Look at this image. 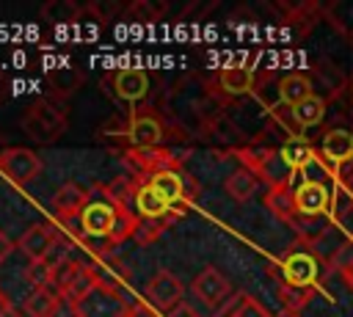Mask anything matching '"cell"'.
<instances>
[{
    "label": "cell",
    "instance_id": "1",
    "mask_svg": "<svg viewBox=\"0 0 353 317\" xmlns=\"http://www.w3.org/2000/svg\"><path fill=\"white\" fill-rule=\"evenodd\" d=\"M234 157L243 163V168H248L259 182L270 187H292L295 179V168L290 165V160L281 154V149H268V146H248V149H237Z\"/></svg>",
    "mask_w": 353,
    "mask_h": 317
},
{
    "label": "cell",
    "instance_id": "2",
    "mask_svg": "<svg viewBox=\"0 0 353 317\" xmlns=\"http://www.w3.org/2000/svg\"><path fill=\"white\" fill-rule=\"evenodd\" d=\"M281 276H284L281 281L295 284V287H317L320 256H317L314 245H306V243L295 240V245L281 259Z\"/></svg>",
    "mask_w": 353,
    "mask_h": 317
},
{
    "label": "cell",
    "instance_id": "3",
    "mask_svg": "<svg viewBox=\"0 0 353 317\" xmlns=\"http://www.w3.org/2000/svg\"><path fill=\"white\" fill-rule=\"evenodd\" d=\"M22 130H25L33 141L50 143V141H55V138L66 130V116H63V110H61L58 105L41 99V102L30 105V110L22 116Z\"/></svg>",
    "mask_w": 353,
    "mask_h": 317
},
{
    "label": "cell",
    "instance_id": "4",
    "mask_svg": "<svg viewBox=\"0 0 353 317\" xmlns=\"http://www.w3.org/2000/svg\"><path fill=\"white\" fill-rule=\"evenodd\" d=\"M132 306H135V303H127L119 289H110V287L97 284V287L77 303V314H80V317H130Z\"/></svg>",
    "mask_w": 353,
    "mask_h": 317
},
{
    "label": "cell",
    "instance_id": "5",
    "mask_svg": "<svg viewBox=\"0 0 353 317\" xmlns=\"http://www.w3.org/2000/svg\"><path fill=\"white\" fill-rule=\"evenodd\" d=\"M127 163H132L135 171L143 174L146 182H149L152 176H157V174L176 171V165H179L176 154H174L171 149H165V146H130Z\"/></svg>",
    "mask_w": 353,
    "mask_h": 317
},
{
    "label": "cell",
    "instance_id": "6",
    "mask_svg": "<svg viewBox=\"0 0 353 317\" xmlns=\"http://www.w3.org/2000/svg\"><path fill=\"white\" fill-rule=\"evenodd\" d=\"M0 171L14 182V185H30L41 174V160L36 152L11 146L0 152Z\"/></svg>",
    "mask_w": 353,
    "mask_h": 317
},
{
    "label": "cell",
    "instance_id": "7",
    "mask_svg": "<svg viewBox=\"0 0 353 317\" xmlns=\"http://www.w3.org/2000/svg\"><path fill=\"white\" fill-rule=\"evenodd\" d=\"M190 289H193V295H196L201 303H207L210 309H218V306H223V303L232 298V284H229V278H226L218 267H204V270L193 278Z\"/></svg>",
    "mask_w": 353,
    "mask_h": 317
},
{
    "label": "cell",
    "instance_id": "8",
    "mask_svg": "<svg viewBox=\"0 0 353 317\" xmlns=\"http://www.w3.org/2000/svg\"><path fill=\"white\" fill-rule=\"evenodd\" d=\"M295 209L298 215H314L323 218L331 212V190L320 179H303L295 187Z\"/></svg>",
    "mask_w": 353,
    "mask_h": 317
},
{
    "label": "cell",
    "instance_id": "9",
    "mask_svg": "<svg viewBox=\"0 0 353 317\" xmlns=\"http://www.w3.org/2000/svg\"><path fill=\"white\" fill-rule=\"evenodd\" d=\"M182 295H185V287L179 281V276H174L171 270H157L149 284H146V298L157 306V309H176L182 303Z\"/></svg>",
    "mask_w": 353,
    "mask_h": 317
},
{
    "label": "cell",
    "instance_id": "10",
    "mask_svg": "<svg viewBox=\"0 0 353 317\" xmlns=\"http://www.w3.org/2000/svg\"><path fill=\"white\" fill-rule=\"evenodd\" d=\"M127 138H130L132 146H160V141L165 138V127L152 113V108H143V110H135L130 116Z\"/></svg>",
    "mask_w": 353,
    "mask_h": 317
},
{
    "label": "cell",
    "instance_id": "11",
    "mask_svg": "<svg viewBox=\"0 0 353 317\" xmlns=\"http://www.w3.org/2000/svg\"><path fill=\"white\" fill-rule=\"evenodd\" d=\"M88 204H91V193L77 182H66L52 196V215L58 221H72V218H80Z\"/></svg>",
    "mask_w": 353,
    "mask_h": 317
},
{
    "label": "cell",
    "instance_id": "12",
    "mask_svg": "<svg viewBox=\"0 0 353 317\" xmlns=\"http://www.w3.org/2000/svg\"><path fill=\"white\" fill-rule=\"evenodd\" d=\"M320 160L331 171H339L342 165H347L353 160V132H347V130H328L323 135V143H320Z\"/></svg>",
    "mask_w": 353,
    "mask_h": 317
},
{
    "label": "cell",
    "instance_id": "13",
    "mask_svg": "<svg viewBox=\"0 0 353 317\" xmlns=\"http://www.w3.org/2000/svg\"><path fill=\"white\" fill-rule=\"evenodd\" d=\"M116 207L110 201H91L83 215L77 218L80 221V232L88 234V237H110L113 226H116Z\"/></svg>",
    "mask_w": 353,
    "mask_h": 317
},
{
    "label": "cell",
    "instance_id": "14",
    "mask_svg": "<svg viewBox=\"0 0 353 317\" xmlns=\"http://www.w3.org/2000/svg\"><path fill=\"white\" fill-rule=\"evenodd\" d=\"M58 243V232H55V226L52 223H33L19 240H17V245H19V251L30 259V262H39V259H44L50 251H52V245Z\"/></svg>",
    "mask_w": 353,
    "mask_h": 317
},
{
    "label": "cell",
    "instance_id": "15",
    "mask_svg": "<svg viewBox=\"0 0 353 317\" xmlns=\"http://www.w3.org/2000/svg\"><path fill=\"white\" fill-rule=\"evenodd\" d=\"M146 185L143 176H116L110 185H102V196L105 201H110L113 207H121V209H132V201L138 198L141 187Z\"/></svg>",
    "mask_w": 353,
    "mask_h": 317
},
{
    "label": "cell",
    "instance_id": "16",
    "mask_svg": "<svg viewBox=\"0 0 353 317\" xmlns=\"http://www.w3.org/2000/svg\"><path fill=\"white\" fill-rule=\"evenodd\" d=\"M113 91H116L119 99L138 102L149 91V77H146L143 69H121V72L113 74Z\"/></svg>",
    "mask_w": 353,
    "mask_h": 317
},
{
    "label": "cell",
    "instance_id": "17",
    "mask_svg": "<svg viewBox=\"0 0 353 317\" xmlns=\"http://www.w3.org/2000/svg\"><path fill=\"white\" fill-rule=\"evenodd\" d=\"M287 226H292V229H295V234H298V240H301V243H306V245H314V248H317V243L328 234L331 221H328V215H323V218H314V215H295Z\"/></svg>",
    "mask_w": 353,
    "mask_h": 317
},
{
    "label": "cell",
    "instance_id": "18",
    "mask_svg": "<svg viewBox=\"0 0 353 317\" xmlns=\"http://www.w3.org/2000/svg\"><path fill=\"white\" fill-rule=\"evenodd\" d=\"M306 96H312V80L306 74L292 72V74H284L281 77V83H279V99H281V105L295 108Z\"/></svg>",
    "mask_w": 353,
    "mask_h": 317
},
{
    "label": "cell",
    "instance_id": "19",
    "mask_svg": "<svg viewBox=\"0 0 353 317\" xmlns=\"http://www.w3.org/2000/svg\"><path fill=\"white\" fill-rule=\"evenodd\" d=\"M218 85L229 94V96H243L254 88V72L248 66H226L218 74Z\"/></svg>",
    "mask_w": 353,
    "mask_h": 317
},
{
    "label": "cell",
    "instance_id": "20",
    "mask_svg": "<svg viewBox=\"0 0 353 317\" xmlns=\"http://www.w3.org/2000/svg\"><path fill=\"white\" fill-rule=\"evenodd\" d=\"M135 207H138V215L146 218V221H157V218H168L171 212V204L160 196V190H154L149 182L141 187L138 198H135Z\"/></svg>",
    "mask_w": 353,
    "mask_h": 317
},
{
    "label": "cell",
    "instance_id": "21",
    "mask_svg": "<svg viewBox=\"0 0 353 317\" xmlns=\"http://www.w3.org/2000/svg\"><path fill=\"white\" fill-rule=\"evenodd\" d=\"M265 207H268L279 221L290 223V221L298 215V209H295V190H292V187H270V190L265 193Z\"/></svg>",
    "mask_w": 353,
    "mask_h": 317
},
{
    "label": "cell",
    "instance_id": "22",
    "mask_svg": "<svg viewBox=\"0 0 353 317\" xmlns=\"http://www.w3.org/2000/svg\"><path fill=\"white\" fill-rule=\"evenodd\" d=\"M58 300H61V292L52 284H47V287H39V289H33L28 295L25 311H28V317H50L55 311Z\"/></svg>",
    "mask_w": 353,
    "mask_h": 317
},
{
    "label": "cell",
    "instance_id": "23",
    "mask_svg": "<svg viewBox=\"0 0 353 317\" xmlns=\"http://www.w3.org/2000/svg\"><path fill=\"white\" fill-rule=\"evenodd\" d=\"M149 185H152L154 190H160V196H163L171 207H176V204L185 201V185H182V174H179V171L157 174V176L149 179Z\"/></svg>",
    "mask_w": 353,
    "mask_h": 317
},
{
    "label": "cell",
    "instance_id": "24",
    "mask_svg": "<svg viewBox=\"0 0 353 317\" xmlns=\"http://www.w3.org/2000/svg\"><path fill=\"white\" fill-rule=\"evenodd\" d=\"M256 187H259V179H256L248 168H237V171H232V174L226 176V193H229L237 204L248 201V198L256 193Z\"/></svg>",
    "mask_w": 353,
    "mask_h": 317
},
{
    "label": "cell",
    "instance_id": "25",
    "mask_svg": "<svg viewBox=\"0 0 353 317\" xmlns=\"http://www.w3.org/2000/svg\"><path fill=\"white\" fill-rule=\"evenodd\" d=\"M292 116H295V121H298L301 130L314 127V124H320L323 116H325V99L317 96V94H312V96H306L303 102H298V105L292 108Z\"/></svg>",
    "mask_w": 353,
    "mask_h": 317
},
{
    "label": "cell",
    "instance_id": "26",
    "mask_svg": "<svg viewBox=\"0 0 353 317\" xmlns=\"http://www.w3.org/2000/svg\"><path fill=\"white\" fill-rule=\"evenodd\" d=\"M314 289H317V287H295V284L281 281V287H279V298H281V303H284L287 311L301 314V309L314 298Z\"/></svg>",
    "mask_w": 353,
    "mask_h": 317
},
{
    "label": "cell",
    "instance_id": "27",
    "mask_svg": "<svg viewBox=\"0 0 353 317\" xmlns=\"http://www.w3.org/2000/svg\"><path fill=\"white\" fill-rule=\"evenodd\" d=\"M116 226H113V232H110V237H108V243L110 245H119V243H124L127 237H135V229H138V223H141V215L138 212H132V209H121V207H116Z\"/></svg>",
    "mask_w": 353,
    "mask_h": 317
},
{
    "label": "cell",
    "instance_id": "28",
    "mask_svg": "<svg viewBox=\"0 0 353 317\" xmlns=\"http://www.w3.org/2000/svg\"><path fill=\"white\" fill-rule=\"evenodd\" d=\"M80 14L83 11L74 3H69V0H52V3H47L41 8V17L50 19V22H74Z\"/></svg>",
    "mask_w": 353,
    "mask_h": 317
},
{
    "label": "cell",
    "instance_id": "29",
    "mask_svg": "<svg viewBox=\"0 0 353 317\" xmlns=\"http://www.w3.org/2000/svg\"><path fill=\"white\" fill-rule=\"evenodd\" d=\"M168 223H171V215H168V218H157V221L141 218V223H138V229H135V243H138V245L154 243V240L163 234V229H165Z\"/></svg>",
    "mask_w": 353,
    "mask_h": 317
},
{
    "label": "cell",
    "instance_id": "30",
    "mask_svg": "<svg viewBox=\"0 0 353 317\" xmlns=\"http://www.w3.org/2000/svg\"><path fill=\"white\" fill-rule=\"evenodd\" d=\"M226 317H273V314L259 300H254L251 295H237V300Z\"/></svg>",
    "mask_w": 353,
    "mask_h": 317
},
{
    "label": "cell",
    "instance_id": "31",
    "mask_svg": "<svg viewBox=\"0 0 353 317\" xmlns=\"http://www.w3.org/2000/svg\"><path fill=\"white\" fill-rule=\"evenodd\" d=\"M80 267H83V265H80V262H74V259L61 262V265L52 270V287L63 295V292H66V287H69V284L74 281V276L80 273Z\"/></svg>",
    "mask_w": 353,
    "mask_h": 317
},
{
    "label": "cell",
    "instance_id": "32",
    "mask_svg": "<svg viewBox=\"0 0 353 317\" xmlns=\"http://www.w3.org/2000/svg\"><path fill=\"white\" fill-rule=\"evenodd\" d=\"M25 278H28V284H33L36 289H39V287H47V284H52V267H50L44 259L30 262L28 270H25Z\"/></svg>",
    "mask_w": 353,
    "mask_h": 317
},
{
    "label": "cell",
    "instance_id": "33",
    "mask_svg": "<svg viewBox=\"0 0 353 317\" xmlns=\"http://www.w3.org/2000/svg\"><path fill=\"white\" fill-rule=\"evenodd\" d=\"M163 11H165L163 6H154V3H149V0H138V3H132V6H130L127 17L141 19V22H154V19H157Z\"/></svg>",
    "mask_w": 353,
    "mask_h": 317
},
{
    "label": "cell",
    "instance_id": "34",
    "mask_svg": "<svg viewBox=\"0 0 353 317\" xmlns=\"http://www.w3.org/2000/svg\"><path fill=\"white\" fill-rule=\"evenodd\" d=\"M50 317H80V314H77V303L61 295V300H58V306H55V311H52Z\"/></svg>",
    "mask_w": 353,
    "mask_h": 317
},
{
    "label": "cell",
    "instance_id": "35",
    "mask_svg": "<svg viewBox=\"0 0 353 317\" xmlns=\"http://www.w3.org/2000/svg\"><path fill=\"white\" fill-rule=\"evenodd\" d=\"M339 273H342V281L347 284V289L353 292V254L339 265Z\"/></svg>",
    "mask_w": 353,
    "mask_h": 317
},
{
    "label": "cell",
    "instance_id": "36",
    "mask_svg": "<svg viewBox=\"0 0 353 317\" xmlns=\"http://www.w3.org/2000/svg\"><path fill=\"white\" fill-rule=\"evenodd\" d=\"M165 317H199V314H196V309H190L188 303H179L176 309L165 311Z\"/></svg>",
    "mask_w": 353,
    "mask_h": 317
},
{
    "label": "cell",
    "instance_id": "37",
    "mask_svg": "<svg viewBox=\"0 0 353 317\" xmlns=\"http://www.w3.org/2000/svg\"><path fill=\"white\" fill-rule=\"evenodd\" d=\"M11 248H14V243H11V240H8V234L0 229V262H3V259L11 254Z\"/></svg>",
    "mask_w": 353,
    "mask_h": 317
},
{
    "label": "cell",
    "instance_id": "38",
    "mask_svg": "<svg viewBox=\"0 0 353 317\" xmlns=\"http://www.w3.org/2000/svg\"><path fill=\"white\" fill-rule=\"evenodd\" d=\"M11 309H14V306H11V300H8V295H6L3 289H0V317H6V314H8Z\"/></svg>",
    "mask_w": 353,
    "mask_h": 317
},
{
    "label": "cell",
    "instance_id": "39",
    "mask_svg": "<svg viewBox=\"0 0 353 317\" xmlns=\"http://www.w3.org/2000/svg\"><path fill=\"white\" fill-rule=\"evenodd\" d=\"M276 317H301V314H295V311H287V309H281Z\"/></svg>",
    "mask_w": 353,
    "mask_h": 317
},
{
    "label": "cell",
    "instance_id": "40",
    "mask_svg": "<svg viewBox=\"0 0 353 317\" xmlns=\"http://www.w3.org/2000/svg\"><path fill=\"white\" fill-rule=\"evenodd\" d=\"M6 317H19V311H17V309H11V311H8Z\"/></svg>",
    "mask_w": 353,
    "mask_h": 317
}]
</instances>
